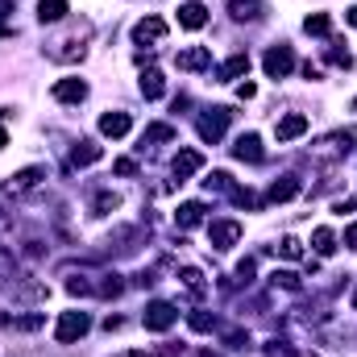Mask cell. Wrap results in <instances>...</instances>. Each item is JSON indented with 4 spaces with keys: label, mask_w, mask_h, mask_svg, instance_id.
Segmentation results:
<instances>
[{
    "label": "cell",
    "mask_w": 357,
    "mask_h": 357,
    "mask_svg": "<svg viewBox=\"0 0 357 357\" xmlns=\"http://www.w3.org/2000/svg\"><path fill=\"white\" fill-rule=\"evenodd\" d=\"M112 171H116L121 178H129V175H137V162H133V158H116V162H112Z\"/></svg>",
    "instance_id": "cell-37"
},
{
    "label": "cell",
    "mask_w": 357,
    "mask_h": 357,
    "mask_svg": "<svg viewBox=\"0 0 357 357\" xmlns=\"http://www.w3.org/2000/svg\"><path fill=\"white\" fill-rule=\"evenodd\" d=\"M8 13H13V0H0V38H8V33H13V21H8Z\"/></svg>",
    "instance_id": "cell-36"
},
{
    "label": "cell",
    "mask_w": 357,
    "mask_h": 357,
    "mask_svg": "<svg viewBox=\"0 0 357 357\" xmlns=\"http://www.w3.org/2000/svg\"><path fill=\"white\" fill-rule=\"evenodd\" d=\"M0 146H8V133H4V129H0Z\"/></svg>",
    "instance_id": "cell-45"
},
{
    "label": "cell",
    "mask_w": 357,
    "mask_h": 357,
    "mask_svg": "<svg viewBox=\"0 0 357 357\" xmlns=\"http://www.w3.org/2000/svg\"><path fill=\"white\" fill-rule=\"evenodd\" d=\"M225 345H229V349H250L254 341H250V333H241V328H233V333H225Z\"/></svg>",
    "instance_id": "cell-34"
},
{
    "label": "cell",
    "mask_w": 357,
    "mask_h": 357,
    "mask_svg": "<svg viewBox=\"0 0 357 357\" xmlns=\"http://www.w3.org/2000/svg\"><path fill=\"white\" fill-rule=\"evenodd\" d=\"M337 212H341V216H345V212H357V195H349V199H341V204H337Z\"/></svg>",
    "instance_id": "cell-40"
},
{
    "label": "cell",
    "mask_w": 357,
    "mask_h": 357,
    "mask_svg": "<svg viewBox=\"0 0 357 357\" xmlns=\"http://www.w3.org/2000/svg\"><path fill=\"white\" fill-rule=\"evenodd\" d=\"M178 278H183V287H187V291H195V295L204 291V274H199L195 266H183V274H178Z\"/></svg>",
    "instance_id": "cell-31"
},
{
    "label": "cell",
    "mask_w": 357,
    "mask_h": 357,
    "mask_svg": "<svg viewBox=\"0 0 357 357\" xmlns=\"http://www.w3.org/2000/svg\"><path fill=\"white\" fill-rule=\"evenodd\" d=\"M178 71H208L212 67V54H208V46H187V50H178Z\"/></svg>",
    "instance_id": "cell-8"
},
{
    "label": "cell",
    "mask_w": 357,
    "mask_h": 357,
    "mask_svg": "<svg viewBox=\"0 0 357 357\" xmlns=\"http://www.w3.org/2000/svg\"><path fill=\"white\" fill-rule=\"evenodd\" d=\"M354 307H357V295H354Z\"/></svg>",
    "instance_id": "cell-47"
},
{
    "label": "cell",
    "mask_w": 357,
    "mask_h": 357,
    "mask_svg": "<svg viewBox=\"0 0 357 357\" xmlns=\"http://www.w3.org/2000/svg\"><path fill=\"white\" fill-rule=\"evenodd\" d=\"M312 250H316V254H320V258H333V254H337V233H333V229H324V225H320V229H316V233H312Z\"/></svg>",
    "instance_id": "cell-20"
},
{
    "label": "cell",
    "mask_w": 357,
    "mask_h": 357,
    "mask_svg": "<svg viewBox=\"0 0 357 357\" xmlns=\"http://www.w3.org/2000/svg\"><path fill=\"white\" fill-rule=\"evenodd\" d=\"M0 116H4V112H0Z\"/></svg>",
    "instance_id": "cell-49"
},
{
    "label": "cell",
    "mask_w": 357,
    "mask_h": 357,
    "mask_svg": "<svg viewBox=\"0 0 357 357\" xmlns=\"http://www.w3.org/2000/svg\"><path fill=\"white\" fill-rule=\"evenodd\" d=\"M195 357H220V354H212V349H204V354H195Z\"/></svg>",
    "instance_id": "cell-44"
},
{
    "label": "cell",
    "mask_w": 357,
    "mask_h": 357,
    "mask_svg": "<svg viewBox=\"0 0 357 357\" xmlns=\"http://www.w3.org/2000/svg\"><path fill=\"white\" fill-rule=\"evenodd\" d=\"M67 13H71L67 0H38V21H42V25H59Z\"/></svg>",
    "instance_id": "cell-18"
},
{
    "label": "cell",
    "mask_w": 357,
    "mask_h": 357,
    "mask_svg": "<svg viewBox=\"0 0 357 357\" xmlns=\"http://www.w3.org/2000/svg\"><path fill=\"white\" fill-rule=\"evenodd\" d=\"M295 195H299V178H295V175H282V178H274V183H270L266 204H287V199H295Z\"/></svg>",
    "instance_id": "cell-12"
},
{
    "label": "cell",
    "mask_w": 357,
    "mask_h": 357,
    "mask_svg": "<svg viewBox=\"0 0 357 357\" xmlns=\"http://www.w3.org/2000/svg\"><path fill=\"white\" fill-rule=\"evenodd\" d=\"M46 54H50L54 63H75V59H84V46H79V42H54Z\"/></svg>",
    "instance_id": "cell-23"
},
{
    "label": "cell",
    "mask_w": 357,
    "mask_h": 357,
    "mask_svg": "<svg viewBox=\"0 0 357 357\" xmlns=\"http://www.w3.org/2000/svg\"><path fill=\"white\" fill-rule=\"evenodd\" d=\"M54 100L59 104H79V100H88V84L84 79H59L54 84Z\"/></svg>",
    "instance_id": "cell-13"
},
{
    "label": "cell",
    "mask_w": 357,
    "mask_h": 357,
    "mask_svg": "<svg viewBox=\"0 0 357 357\" xmlns=\"http://www.w3.org/2000/svg\"><path fill=\"white\" fill-rule=\"evenodd\" d=\"M88 328H91L88 312H63L59 324H54V337H59V345H75L79 337H88Z\"/></svg>",
    "instance_id": "cell-1"
},
{
    "label": "cell",
    "mask_w": 357,
    "mask_h": 357,
    "mask_svg": "<svg viewBox=\"0 0 357 357\" xmlns=\"http://www.w3.org/2000/svg\"><path fill=\"white\" fill-rule=\"evenodd\" d=\"M175 320H178V312H175V303H167V299H154V303L142 312V324H146L150 333H167Z\"/></svg>",
    "instance_id": "cell-4"
},
{
    "label": "cell",
    "mask_w": 357,
    "mask_h": 357,
    "mask_svg": "<svg viewBox=\"0 0 357 357\" xmlns=\"http://www.w3.org/2000/svg\"><path fill=\"white\" fill-rule=\"evenodd\" d=\"M146 142H175V125H146Z\"/></svg>",
    "instance_id": "cell-27"
},
{
    "label": "cell",
    "mask_w": 357,
    "mask_h": 357,
    "mask_svg": "<svg viewBox=\"0 0 357 357\" xmlns=\"http://www.w3.org/2000/svg\"><path fill=\"white\" fill-rule=\"evenodd\" d=\"M345 245H354V250H357V225H349V229H345Z\"/></svg>",
    "instance_id": "cell-42"
},
{
    "label": "cell",
    "mask_w": 357,
    "mask_h": 357,
    "mask_svg": "<svg viewBox=\"0 0 357 357\" xmlns=\"http://www.w3.org/2000/svg\"><path fill=\"white\" fill-rule=\"evenodd\" d=\"M241 75H250V54H233V59H225V63L216 67V79H220V84H233V79H241Z\"/></svg>",
    "instance_id": "cell-11"
},
{
    "label": "cell",
    "mask_w": 357,
    "mask_h": 357,
    "mask_svg": "<svg viewBox=\"0 0 357 357\" xmlns=\"http://www.w3.org/2000/svg\"><path fill=\"white\" fill-rule=\"evenodd\" d=\"M167 38V21L162 17H142L133 25V42H162Z\"/></svg>",
    "instance_id": "cell-10"
},
{
    "label": "cell",
    "mask_w": 357,
    "mask_h": 357,
    "mask_svg": "<svg viewBox=\"0 0 357 357\" xmlns=\"http://www.w3.org/2000/svg\"><path fill=\"white\" fill-rule=\"evenodd\" d=\"M237 96H241V100H254V96H258V88H254V84H241V88H237Z\"/></svg>",
    "instance_id": "cell-41"
},
{
    "label": "cell",
    "mask_w": 357,
    "mask_h": 357,
    "mask_svg": "<svg viewBox=\"0 0 357 357\" xmlns=\"http://www.w3.org/2000/svg\"><path fill=\"white\" fill-rule=\"evenodd\" d=\"M229 13H233V21H258L266 13V4L262 0H229Z\"/></svg>",
    "instance_id": "cell-19"
},
{
    "label": "cell",
    "mask_w": 357,
    "mask_h": 357,
    "mask_svg": "<svg viewBox=\"0 0 357 357\" xmlns=\"http://www.w3.org/2000/svg\"><path fill=\"white\" fill-rule=\"evenodd\" d=\"M328 59H333L337 67H345V71L354 67V54H349V50H341V46H333V54H328Z\"/></svg>",
    "instance_id": "cell-38"
},
{
    "label": "cell",
    "mask_w": 357,
    "mask_h": 357,
    "mask_svg": "<svg viewBox=\"0 0 357 357\" xmlns=\"http://www.w3.org/2000/svg\"><path fill=\"white\" fill-rule=\"evenodd\" d=\"M303 29H307L312 38H328L333 21H328V13H312V17H303Z\"/></svg>",
    "instance_id": "cell-25"
},
{
    "label": "cell",
    "mask_w": 357,
    "mask_h": 357,
    "mask_svg": "<svg viewBox=\"0 0 357 357\" xmlns=\"http://www.w3.org/2000/svg\"><path fill=\"white\" fill-rule=\"evenodd\" d=\"M187 324H191L195 333H212V328H216V316H212V312H191Z\"/></svg>",
    "instance_id": "cell-30"
},
{
    "label": "cell",
    "mask_w": 357,
    "mask_h": 357,
    "mask_svg": "<svg viewBox=\"0 0 357 357\" xmlns=\"http://www.w3.org/2000/svg\"><path fill=\"white\" fill-rule=\"evenodd\" d=\"M237 241H241V225H237V220H216V225L208 229V245H212V250H220V254H225V250H233Z\"/></svg>",
    "instance_id": "cell-5"
},
{
    "label": "cell",
    "mask_w": 357,
    "mask_h": 357,
    "mask_svg": "<svg viewBox=\"0 0 357 357\" xmlns=\"http://www.w3.org/2000/svg\"><path fill=\"white\" fill-rule=\"evenodd\" d=\"M204 204L199 199H187V204H178V212H175V225L178 229H195V225H204Z\"/></svg>",
    "instance_id": "cell-17"
},
{
    "label": "cell",
    "mask_w": 357,
    "mask_h": 357,
    "mask_svg": "<svg viewBox=\"0 0 357 357\" xmlns=\"http://www.w3.org/2000/svg\"><path fill=\"white\" fill-rule=\"evenodd\" d=\"M178 25H183V29H204V25H208V8L195 4V0L178 4Z\"/></svg>",
    "instance_id": "cell-14"
},
{
    "label": "cell",
    "mask_w": 357,
    "mask_h": 357,
    "mask_svg": "<svg viewBox=\"0 0 357 357\" xmlns=\"http://www.w3.org/2000/svg\"><path fill=\"white\" fill-rule=\"evenodd\" d=\"M162 91H167V79H162V71H158V67L142 71V96H146V100H158Z\"/></svg>",
    "instance_id": "cell-21"
},
{
    "label": "cell",
    "mask_w": 357,
    "mask_h": 357,
    "mask_svg": "<svg viewBox=\"0 0 357 357\" xmlns=\"http://www.w3.org/2000/svg\"><path fill=\"white\" fill-rule=\"evenodd\" d=\"M204 187H208V191H229L233 183H229V175H225V171H212V178H204Z\"/></svg>",
    "instance_id": "cell-35"
},
{
    "label": "cell",
    "mask_w": 357,
    "mask_h": 357,
    "mask_svg": "<svg viewBox=\"0 0 357 357\" xmlns=\"http://www.w3.org/2000/svg\"><path fill=\"white\" fill-rule=\"evenodd\" d=\"M121 291H125V282H121V278H116V274H104V282H100V287H96V295H104V299H116V295H121Z\"/></svg>",
    "instance_id": "cell-29"
},
{
    "label": "cell",
    "mask_w": 357,
    "mask_h": 357,
    "mask_svg": "<svg viewBox=\"0 0 357 357\" xmlns=\"http://www.w3.org/2000/svg\"><path fill=\"white\" fill-rule=\"evenodd\" d=\"M129 129H133L129 112H104V116H100V133H104V137H125Z\"/></svg>",
    "instance_id": "cell-15"
},
{
    "label": "cell",
    "mask_w": 357,
    "mask_h": 357,
    "mask_svg": "<svg viewBox=\"0 0 357 357\" xmlns=\"http://www.w3.org/2000/svg\"><path fill=\"white\" fill-rule=\"evenodd\" d=\"M229 121H233V108H208L199 121H195V133L204 137V142H220L225 137V129H229Z\"/></svg>",
    "instance_id": "cell-2"
},
{
    "label": "cell",
    "mask_w": 357,
    "mask_h": 357,
    "mask_svg": "<svg viewBox=\"0 0 357 357\" xmlns=\"http://www.w3.org/2000/svg\"><path fill=\"white\" fill-rule=\"evenodd\" d=\"M121 208V195H112V191H100L96 195V216H108V212H116Z\"/></svg>",
    "instance_id": "cell-28"
},
{
    "label": "cell",
    "mask_w": 357,
    "mask_h": 357,
    "mask_svg": "<svg viewBox=\"0 0 357 357\" xmlns=\"http://www.w3.org/2000/svg\"><path fill=\"white\" fill-rule=\"evenodd\" d=\"M233 158H241V162H262V158H266L262 137H258V133H241V137L233 142Z\"/></svg>",
    "instance_id": "cell-6"
},
{
    "label": "cell",
    "mask_w": 357,
    "mask_h": 357,
    "mask_svg": "<svg viewBox=\"0 0 357 357\" xmlns=\"http://www.w3.org/2000/svg\"><path fill=\"white\" fill-rule=\"evenodd\" d=\"M229 195H233V204H241V208H258V195H254L250 187H229Z\"/></svg>",
    "instance_id": "cell-32"
},
{
    "label": "cell",
    "mask_w": 357,
    "mask_h": 357,
    "mask_svg": "<svg viewBox=\"0 0 357 357\" xmlns=\"http://www.w3.org/2000/svg\"><path fill=\"white\" fill-rule=\"evenodd\" d=\"M354 108H357V100H354Z\"/></svg>",
    "instance_id": "cell-48"
},
{
    "label": "cell",
    "mask_w": 357,
    "mask_h": 357,
    "mask_svg": "<svg viewBox=\"0 0 357 357\" xmlns=\"http://www.w3.org/2000/svg\"><path fill=\"white\" fill-rule=\"evenodd\" d=\"M307 133V116L303 112H287L278 125H274V137L278 142H295V137H303Z\"/></svg>",
    "instance_id": "cell-7"
},
{
    "label": "cell",
    "mask_w": 357,
    "mask_h": 357,
    "mask_svg": "<svg viewBox=\"0 0 357 357\" xmlns=\"http://www.w3.org/2000/svg\"><path fill=\"white\" fill-rule=\"evenodd\" d=\"M199 167H204V154H199V150H178L175 162H171V171H175L178 183H187V178L195 175Z\"/></svg>",
    "instance_id": "cell-9"
},
{
    "label": "cell",
    "mask_w": 357,
    "mask_h": 357,
    "mask_svg": "<svg viewBox=\"0 0 357 357\" xmlns=\"http://www.w3.org/2000/svg\"><path fill=\"white\" fill-rule=\"evenodd\" d=\"M0 324H4L8 333H38V328L46 324V316H42V312H29V316H0Z\"/></svg>",
    "instance_id": "cell-16"
},
{
    "label": "cell",
    "mask_w": 357,
    "mask_h": 357,
    "mask_svg": "<svg viewBox=\"0 0 357 357\" xmlns=\"http://www.w3.org/2000/svg\"><path fill=\"white\" fill-rule=\"evenodd\" d=\"M278 254L291 258V262H299V258H303V245H299L295 237H282V241H278Z\"/></svg>",
    "instance_id": "cell-33"
},
{
    "label": "cell",
    "mask_w": 357,
    "mask_h": 357,
    "mask_svg": "<svg viewBox=\"0 0 357 357\" xmlns=\"http://www.w3.org/2000/svg\"><path fill=\"white\" fill-rule=\"evenodd\" d=\"M100 158H104V150H100L96 142H79V146L71 150V162H75V167H91V162H100Z\"/></svg>",
    "instance_id": "cell-24"
},
{
    "label": "cell",
    "mask_w": 357,
    "mask_h": 357,
    "mask_svg": "<svg viewBox=\"0 0 357 357\" xmlns=\"http://www.w3.org/2000/svg\"><path fill=\"white\" fill-rule=\"evenodd\" d=\"M270 282H274V287H282V291H299V287H303L295 270H274V274H270Z\"/></svg>",
    "instance_id": "cell-26"
},
{
    "label": "cell",
    "mask_w": 357,
    "mask_h": 357,
    "mask_svg": "<svg viewBox=\"0 0 357 357\" xmlns=\"http://www.w3.org/2000/svg\"><path fill=\"white\" fill-rule=\"evenodd\" d=\"M250 278H254V262H250V258H245V262H241V266H237V282H250Z\"/></svg>",
    "instance_id": "cell-39"
},
{
    "label": "cell",
    "mask_w": 357,
    "mask_h": 357,
    "mask_svg": "<svg viewBox=\"0 0 357 357\" xmlns=\"http://www.w3.org/2000/svg\"><path fill=\"white\" fill-rule=\"evenodd\" d=\"M38 178H46L42 167H25V171H17L8 178V191H29V187H38Z\"/></svg>",
    "instance_id": "cell-22"
},
{
    "label": "cell",
    "mask_w": 357,
    "mask_h": 357,
    "mask_svg": "<svg viewBox=\"0 0 357 357\" xmlns=\"http://www.w3.org/2000/svg\"><path fill=\"white\" fill-rule=\"evenodd\" d=\"M345 21H349V25H357V4L349 8V13H345Z\"/></svg>",
    "instance_id": "cell-43"
},
{
    "label": "cell",
    "mask_w": 357,
    "mask_h": 357,
    "mask_svg": "<svg viewBox=\"0 0 357 357\" xmlns=\"http://www.w3.org/2000/svg\"><path fill=\"white\" fill-rule=\"evenodd\" d=\"M125 357H150V354H125Z\"/></svg>",
    "instance_id": "cell-46"
},
{
    "label": "cell",
    "mask_w": 357,
    "mask_h": 357,
    "mask_svg": "<svg viewBox=\"0 0 357 357\" xmlns=\"http://www.w3.org/2000/svg\"><path fill=\"white\" fill-rule=\"evenodd\" d=\"M262 71H266L270 79H287L295 71V50L291 46H270L266 59H262Z\"/></svg>",
    "instance_id": "cell-3"
}]
</instances>
